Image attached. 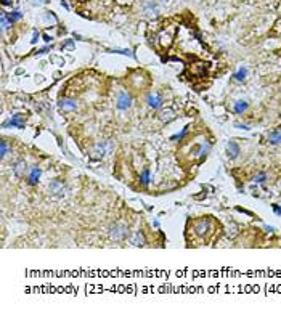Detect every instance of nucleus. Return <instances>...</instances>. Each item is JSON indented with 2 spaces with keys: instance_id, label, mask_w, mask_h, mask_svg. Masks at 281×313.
Listing matches in <instances>:
<instances>
[{
  "instance_id": "f257e3e1",
  "label": "nucleus",
  "mask_w": 281,
  "mask_h": 313,
  "mask_svg": "<svg viewBox=\"0 0 281 313\" xmlns=\"http://www.w3.org/2000/svg\"><path fill=\"white\" fill-rule=\"evenodd\" d=\"M108 234H109L111 241H114V243H122V241L127 239V236H129V225L124 223V222H116V223H112V225L109 226V230H108Z\"/></svg>"
},
{
  "instance_id": "f03ea898",
  "label": "nucleus",
  "mask_w": 281,
  "mask_h": 313,
  "mask_svg": "<svg viewBox=\"0 0 281 313\" xmlns=\"http://www.w3.org/2000/svg\"><path fill=\"white\" fill-rule=\"evenodd\" d=\"M132 103H134V100H132V95H130L129 92H125V90H119L117 92V95H116V108L119 111L130 109L132 108Z\"/></svg>"
},
{
  "instance_id": "7ed1b4c3",
  "label": "nucleus",
  "mask_w": 281,
  "mask_h": 313,
  "mask_svg": "<svg viewBox=\"0 0 281 313\" xmlns=\"http://www.w3.org/2000/svg\"><path fill=\"white\" fill-rule=\"evenodd\" d=\"M162 103H164V98H162V95H161V93L149 92V93L146 95V104H148L149 108L159 109V108L162 106Z\"/></svg>"
},
{
  "instance_id": "20e7f679",
  "label": "nucleus",
  "mask_w": 281,
  "mask_h": 313,
  "mask_svg": "<svg viewBox=\"0 0 281 313\" xmlns=\"http://www.w3.org/2000/svg\"><path fill=\"white\" fill-rule=\"evenodd\" d=\"M48 191L53 194V196H64V193H66V186L63 185V182H60V180H52V182L48 183Z\"/></svg>"
},
{
  "instance_id": "39448f33",
  "label": "nucleus",
  "mask_w": 281,
  "mask_h": 313,
  "mask_svg": "<svg viewBox=\"0 0 281 313\" xmlns=\"http://www.w3.org/2000/svg\"><path fill=\"white\" fill-rule=\"evenodd\" d=\"M112 149H114V145H112V141H109V140H103V141H100V143L97 145V148H95V154H98V156H105V154H109Z\"/></svg>"
},
{
  "instance_id": "423d86ee",
  "label": "nucleus",
  "mask_w": 281,
  "mask_h": 313,
  "mask_svg": "<svg viewBox=\"0 0 281 313\" xmlns=\"http://www.w3.org/2000/svg\"><path fill=\"white\" fill-rule=\"evenodd\" d=\"M58 108L61 111H76L79 108V104H77L76 100H72V98H61L58 101Z\"/></svg>"
},
{
  "instance_id": "0eeeda50",
  "label": "nucleus",
  "mask_w": 281,
  "mask_h": 313,
  "mask_svg": "<svg viewBox=\"0 0 281 313\" xmlns=\"http://www.w3.org/2000/svg\"><path fill=\"white\" fill-rule=\"evenodd\" d=\"M209 228H211V220H209V219H204V220H198V222L194 223V226H193L194 233H196V234H199V236L206 234V233L209 231Z\"/></svg>"
},
{
  "instance_id": "6e6552de",
  "label": "nucleus",
  "mask_w": 281,
  "mask_h": 313,
  "mask_svg": "<svg viewBox=\"0 0 281 313\" xmlns=\"http://www.w3.org/2000/svg\"><path fill=\"white\" fill-rule=\"evenodd\" d=\"M3 127H16V129H24V116L23 114H15L11 119L3 122Z\"/></svg>"
},
{
  "instance_id": "1a4fd4ad",
  "label": "nucleus",
  "mask_w": 281,
  "mask_h": 313,
  "mask_svg": "<svg viewBox=\"0 0 281 313\" xmlns=\"http://www.w3.org/2000/svg\"><path fill=\"white\" fill-rule=\"evenodd\" d=\"M209 149H211V145L209 143H206V145H196V146H193L191 148V151H190V154H193V156H198V157H206V154L209 153Z\"/></svg>"
},
{
  "instance_id": "9d476101",
  "label": "nucleus",
  "mask_w": 281,
  "mask_h": 313,
  "mask_svg": "<svg viewBox=\"0 0 281 313\" xmlns=\"http://www.w3.org/2000/svg\"><path fill=\"white\" fill-rule=\"evenodd\" d=\"M39 180H40V167L32 166L29 169V175H27V183L31 186H34V185L39 183Z\"/></svg>"
},
{
  "instance_id": "9b49d317",
  "label": "nucleus",
  "mask_w": 281,
  "mask_h": 313,
  "mask_svg": "<svg viewBox=\"0 0 281 313\" xmlns=\"http://www.w3.org/2000/svg\"><path fill=\"white\" fill-rule=\"evenodd\" d=\"M11 170H13V174L16 177H24L26 172H27V166H26V162H24L23 159H20V161H16V162L13 164Z\"/></svg>"
},
{
  "instance_id": "f8f14e48",
  "label": "nucleus",
  "mask_w": 281,
  "mask_h": 313,
  "mask_svg": "<svg viewBox=\"0 0 281 313\" xmlns=\"http://www.w3.org/2000/svg\"><path fill=\"white\" fill-rule=\"evenodd\" d=\"M132 244L134 246H145L146 244V239H145V234H143V231H135V234H134V238H132Z\"/></svg>"
},
{
  "instance_id": "ddd939ff",
  "label": "nucleus",
  "mask_w": 281,
  "mask_h": 313,
  "mask_svg": "<svg viewBox=\"0 0 281 313\" xmlns=\"http://www.w3.org/2000/svg\"><path fill=\"white\" fill-rule=\"evenodd\" d=\"M238 154H239V146L236 145V141H230L228 143V156L231 159H235V157H238Z\"/></svg>"
},
{
  "instance_id": "4468645a",
  "label": "nucleus",
  "mask_w": 281,
  "mask_h": 313,
  "mask_svg": "<svg viewBox=\"0 0 281 313\" xmlns=\"http://www.w3.org/2000/svg\"><path fill=\"white\" fill-rule=\"evenodd\" d=\"M268 141L271 145H279L281 143V132L279 130H273L268 134Z\"/></svg>"
},
{
  "instance_id": "2eb2a0df",
  "label": "nucleus",
  "mask_w": 281,
  "mask_h": 313,
  "mask_svg": "<svg viewBox=\"0 0 281 313\" xmlns=\"http://www.w3.org/2000/svg\"><path fill=\"white\" fill-rule=\"evenodd\" d=\"M149 182H151V174H149V170L145 169L142 174H140V183H142L143 186H148Z\"/></svg>"
},
{
  "instance_id": "dca6fc26",
  "label": "nucleus",
  "mask_w": 281,
  "mask_h": 313,
  "mask_svg": "<svg viewBox=\"0 0 281 313\" xmlns=\"http://www.w3.org/2000/svg\"><path fill=\"white\" fill-rule=\"evenodd\" d=\"M21 16H23V13L18 11V10H15V11H11V13H7V18H8V21H10V24H13V23L18 21V20H21Z\"/></svg>"
},
{
  "instance_id": "f3484780",
  "label": "nucleus",
  "mask_w": 281,
  "mask_h": 313,
  "mask_svg": "<svg viewBox=\"0 0 281 313\" xmlns=\"http://www.w3.org/2000/svg\"><path fill=\"white\" fill-rule=\"evenodd\" d=\"M246 109H247V103H246V101L239 100V101H236V103H235V112H238V114H241V112H244Z\"/></svg>"
},
{
  "instance_id": "a211bd4d",
  "label": "nucleus",
  "mask_w": 281,
  "mask_h": 313,
  "mask_svg": "<svg viewBox=\"0 0 281 313\" xmlns=\"http://www.w3.org/2000/svg\"><path fill=\"white\" fill-rule=\"evenodd\" d=\"M246 75H247V69H246V68H241V69H239V71H238L235 75H233V77H235L238 82H242V80L246 79Z\"/></svg>"
},
{
  "instance_id": "6ab92c4d",
  "label": "nucleus",
  "mask_w": 281,
  "mask_h": 313,
  "mask_svg": "<svg viewBox=\"0 0 281 313\" xmlns=\"http://www.w3.org/2000/svg\"><path fill=\"white\" fill-rule=\"evenodd\" d=\"M188 125H186V127H183L182 129V132H180V134H177V135H174V137H170V140L172 141H180V140H183V137L186 135V134H188Z\"/></svg>"
},
{
  "instance_id": "aec40b11",
  "label": "nucleus",
  "mask_w": 281,
  "mask_h": 313,
  "mask_svg": "<svg viewBox=\"0 0 281 313\" xmlns=\"http://www.w3.org/2000/svg\"><path fill=\"white\" fill-rule=\"evenodd\" d=\"M172 114H174V112H172L170 109H165V111H162V112H161V120H165V122H167V120L174 119V116H172Z\"/></svg>"
},
{
  "instance_id": "412c9836",
  "label": "nucleus",
  "mask_w": 281,
  "mask_h": 313,
  "mask_svg": "<svg viewBox=\"0 0 281 313\" xmlns=\"http://www.w3.org/2000/svg\"><path fill=\"white\" fill-rule=\"evenodd\" d=\"M8 151H10V148H8V143L3 140L2 141V159H5L8 156Z\"/></svg>"
},
{
  "instance_id": "4be33fe9",
  "label": "nucleus",
  "mask_w": 281,
  "mask_h": 313,
  "mask_svg": "<svg viewBox=\"0 0 281 313\" xmlns=\"http://www.w3.org/2000/svg\"><path fill=\"white\" fill-rule=\"evenodd\" d=\"M265 178H267L265 174H259L257 177H254V182H256V183H264V182H265Z\"/></svg>"
},
{
  "instance_id": "5701e85b",
  "label": "nucleus",
  "mask_w": 281,
  "mask_h": 313,
  "mask_svg": "<svg viewBox=\"0 0 281 313\" xmlns=\"http://www.w3.org/2000/svg\"><path fill=\"white\" fill-rule=\"evenodd\" d=\"M112 53H120V55H127V56H134L130 50H111Z\"/></svg>"
},
{
  "instance_id": "b1692460",
  "label": "nucleus",
  "mask_w": 281,
  "mask_h": 313,
  "mask_svg": "<svg viewBox=\"0 0 281 313\" xmlns=\"http://www.w3.org/2000/svg\"><path fill=\"white\" fill-rule=\"evenodd\" d=\"M37 40H39V32H37V31H34V35H32V40H31V42H32V43H35Z\"/></svg>"
},
{
  "instance_id": "393cba45",
  "label": "nucleus",
  "mask_w": 281,
  "mask_h": 313,
  "mask_svg": "<svg viewBox=\"0 0 281 313\" xmlns=\"http://www.w3.org/2000/svg\"><path fill=\"white\" fill-rule=\"evenodd\" d=\"M273 209H275V214H278V215H281V209L278 207V206H273Z\"/></svg>"
},
{
  "instance_id": "a878e982",
  "label": "nucleus",
  "mask_w": 281,
  "mask_h": 313,
  "mask_svg": "<svg viewBox=\"0 0 281 313\" xmlns=\"http://www.w3.org/2000/svg\"><path fill=\"white\" fill-rule=\"evenodd\" d=\"M2 3H3V5H11L13 0H2Z\"/></svg>"
},
{
  "instance_id": "bb28decb",
  "label": "nucleus",
  "mask_w": 281,
  "mask_h": 313,
  "mask_svg": "<svg viewBox=\"0 0 281 313\" xmlns=\"http://www.w3.org/2000/svg\"><path fill=\"white\" fill-rule=\"evenodd\" d=\"M236 127H238V129H244V130H249V127H247V125H241V124H236Z\"/></svg>"
},
{
  "instance_id": "cd10ccee",
  "label": "nucleus",
  "mask_w": 281,
  "mask_h": 313,
  "mask_svg": "<svg viewBox=\"0 0 281 313\" xmlns=\"http://www.w3.org/2000/svg\"><path fill=\"white\" fill-rule=\"evenodd\" d=\"M43 40H45V42H50V40H52V37L45 34V35H43Z\"/></svg>"
},
{
  "instance_id": "c85d7f7f",
  "label": "nucleus",
  "mask_w": 281,
  "mask_h": 313,
  "mask_svg": "<svg viewBox=\"0 0 281 313\" xmlns=\"http://www.w3.org/2000/svg\"><path fill=\"white\" fill-rule=\"evenodd\" d=\"M45 52H48V47H45V48H42L40 52H37V53H45Z\"/></svg>"
},
{
  "instance_id": "c756f323",
  "label": "nucleus",
  "mask_w": 281,
  "mask_h": 313,
  "mask_svg": "<svg viewBox=\"0 0 281 313\" xmlns=\"http://www.w3.org/2000/svg\"><path fill=\"white\" fill-rule=\"evenodd\" d=\"M42 2H45V0H34V3H42Z\"/></svg>"
}]
</instances>
